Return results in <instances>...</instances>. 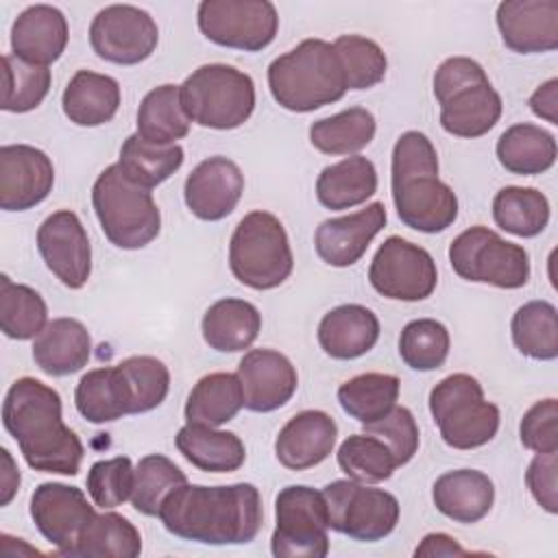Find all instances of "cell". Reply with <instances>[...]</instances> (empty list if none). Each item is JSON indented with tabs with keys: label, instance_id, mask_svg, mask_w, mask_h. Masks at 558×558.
<instances>
[{
	"label": "cell",
	"instance_id": "1",
	"mask_svg": "<svg viewBox=\"0 0 558 558\" xmlns=\"http://www.w3.org/2000/svg\"><path fill=\"white\" fill-rule=\"evenodd\" d=\"M163 527L203 545H246L262 530L264 508L255 484L229 486L183 484L174 488L159 510Z\"/></svg>",
	"mask_w": 558,
	"mask_h": 558
},
{
	"label": "cell",
	"instance_id": "2",
	"mask_svg": "<svg viewBox=\"0 0 558 558\" xmlns=\"http://www.w3.org/2000/svg\"><path fill=\"white\" fill-rule=\"evenodd\" d=\"M2 423L31 469L78 473L85 449L76 432L63 423L61 395L52 386L35 377L15 379L2 403Z\"/></svg>",
	"mask_w": 558,
	"mask_h": 558
},
{
	"label": "cell",
	"instance_id": "3",
	"mask_svg": "<svg viewBox=\"0 0 558 558\" xmlns=\"http://www.w3.org/2000/svg\"><path fill=\"white\" fill-rule=\"evenodd\" d=\"M390 187L399 220L414 231L440 233L458 218V196L438 179V153L421 131H405L397 137Z\"/></svg>",
	"mask_w": 558,
	"mask_h": 558
},
{
	"label": "cell",
	"instance_id": "4",
	"mask_svg": "<svg viewBox=\"0 0 558 558\" xmlns=\"http://www.w3.org/2000/svg\"><path fill=\"white\" fill-rule=\"evenodd\" d=\"M275 102L294 113H310L338 102L347 94L344 70L333 44L310 37L268 65Z\"/></svg>",
	"mask_w": 558,
	"mask_h": 558
},
{
	"label": "cell",
	"instance_id": "5",
	"mask_svg": "<svg viewBox=\"0 0 558 558\" xmlns=\"http://www.w3.org/2000/svg\"><path fill=\"white\" fill-rule=\"evenodd\" d=\"M92 207L105 238L118 248H144L161 231V211L150 190L126 179L118 163L107 166L96 177Z\"/></svg>",
	"mask_w": 558,
	"mask_h": 558
},
{
	"label": "cell",
	"instance_id": "6",
	"mask_svg": "<svg viewBox=\"0 0 558 558\" xmlns=\"http://www.w3.org/2000/svg\"><path fill=\"white\" fill-rule=\"evenodd\" d=\"M229 268L246 288H279L294 268V255L283 222L264 209L248 211L231 233Z\"/></svg>",
	"mask_w": 558,
	"mask_h": 558
},
{
	"label": "cell",
	"instance_id": "7",
	"mask_svg": "<svg viewBox=\"0 0 558 558\" xmlns=\"http://www.w3.org/2000/svg\"><path fill=\"white\" fill-rule=\"evenodd\" d=\"M179 92L190 122L205 129H238L255 109L253 78L227 63H205L196 68L179 85Z\"/></svg>",
	"mask_w": 558,
	"mask_h": 558
},
{
	"label": "cell",
	"instance_id": "8",
	"mask_svg": "<svg viewBox=\"0 0 558 558\" xmlns=\"http://www.w3.org/2000/svg\"><path fill=\"white\" fill-rule=\"evenodd\" d=\"M429 414L447 447L469 451L490 442L499 429V408L484 399L482 384L469 373L440 379L429 392Z\"/></svg>",
	"mask_w": 558,
	"mask_h": 558
},
{
	"label": "cell",
	"instance_id": "9",
	"mask_svg": "<svg viewBox=\"0 0 558 558\" xmlns=\"http://www.w3.org/2000/svg\"><path fill=\"white\" fill-rule=\"evenodd\" d=\"M449 264L460 279L504 290L523 288L530 279L527 251L484 225L469 227L453 238Z\"/></svg>",
	"mask_w": 558,
	"mask_h": 558
},
{
	"label": "cell",
	"instance_id": "10",
	"mask_svg": "<svg viewBox=\"0 0 558 558\" xmlns=\"http://www.w3.org/2000/svg\"><path fill=\"white\" fill-rule=\"evenodd\" d=\"M329 514L323 490L292 484L275 497L270 551L277 558H325L329 554Z\"/></svg>",
	"mask_w": 558,
	"mask_h": 558
},
{
	"label": "cell",
	"instance_id": "11",
	"mask_svg": "<svg viewBox=\"0 0 558 558\" xmlns=\"http://www.w3.org/2000/svg\"><path fill=\"white\" fill-rule=\"evenodd\" d=\"M329 530L353 541L375 543L392 534L399 523V501L384 488H371L355 480H333L323 488Z\"/></svg>",
	"mask_w": 558,
	"mask_h": 558
},
{
	"label": "cell",
	"instance_id": "12",
	"mask_svg": "<svg viewBox=\"0 0 558 558\" xmlns=\"http://www.w3.org/2000/svg\"><path fill=\"white\" fill-rule=\"evenodd\" d=\"M196 22L211 44L244 52L268 48L279 31V13L268 0H203Z\"/></svg>",
	"mask_w": 558,
	"mask_h": 558
},
{
	"label": "cell",
	"instance_id": "13",
	"mask_svg": "<svg viewBox=\"0 0 558 558\" xmlns=\"http://www.w3.org/2000/svg\"><path fill=\"white\" fill-rule=\"evenodd\" d=\"M368 281L386 299L414 303L432 296L438 270L434 257L423 246L390 235L381 242L368 266Z\"/></svg>",
	"mask_w": 558,
	"mask_h": 558
},
{
	"label": "cell",
	"instance_id": "14",
	"mask_svg": "<svg viewBox=\"0 0 558 558\" xmlns=\"http://www.w3.org/2000/svg\"><path fill=\"white\" fill-rule=\"evenodd\" d=\"M92 50L116 65L146 61L159 44V26L148 11L133 4H109L89 24Z\"/></svg>",
	"mask_w": 558,
	"mask_h": 558
},
{
	"label": "cell",
	"instance_id": "15",
	"mask_svg": "<svg viewBox=\"0 0 558 558\" xmlns=\"http://www.w3.org/2000/svg\"><path fill=\"white\" fill-rule=\"evenodd\" d=\"M94 517V506L76 486L44 482L31 495V519L39 534L54 545L61 556H70Z\"/></svg>",
	"mask_w": 558,
	"mask_h": 558
},
{
	"label": "cell",
	"instance_id": "16",
	"mask_svg": "<svg viewBox=\"0 0 558 558\" xmlns=\"http://www.w3.org/2000/svg\"><path fill=\"white\" fill-rule=\"evenodd\" d=\"M37 251L46 268L70 290H81L92 275V244L72 209L52 211L37 229Z\"/></svg>",
	"mask_w": 558,
	"mask_h": 558
},
{
	"label": "cell",
	"instance_id": "17",
	"mask_svg": "<svg viewBox=\"0 0 558 558\" xmlns=\"http://www.w3.org/2000/svg\"><path fill=\"white\" fill-rule=\"evenodd\" d=\"M54 185L50 157L31 144H4L0 148V207L26 211L48 198Z\"/></svg>",
	"mask_w": 558,
	"mask_h": 558
},
{
	"label": "cell",
	"instance_id": "18",
	"mask_svg": "<svg viewBox=\"0 0 558 558\" xmlns=\"http://www.w3.org/2000/svg\"><path fill=\"white\" fill-rule=\"evenodd\" d=\"M244 174L240 166L222 155L203 159L185 179L183 198L187 209L205 222L227 218L240 203Z\"/></svg>",
	"mask_w": 558,
	"mask_h": 558
},
{
	"label": "cell",
	"instance_id": "19",
	"mask_svg": "<svg viewBox=\"0 0 558 558\" xmlns=\"http://www.w3.org/2000/svg\"><path fill=\"white\" fill-rule=\"evenodd\" d=\"M244 408L251 412H275L283 408L299 386L294 364L275 349H251L238 364Z\"/></svg>",
	"mask_w": 558,
	"mask_h": 558
},
{
	"label": "cell",
	"instance_id": "20",
	"mask_svg": "<svg viewBox=\"0 0 558 558\" xmlns=\"http://www.w3.org/2000/svg\"><path fill=\"white\" fill-rule=\"evenodd\" d=\"M386 220L388 214L379 201L349 216L327 218L314 233L316 255L333 268L353 266L362 259L375 235L386 227Z\"/></svg>",
	"mask_w": 558,
	"mask_h": 558
},
{
	"label": "cell",
	"instance_id": "21",
	"mask_svg": "<svg viewBox=\"0 0 558 558\" xmlns=\"http://www.w3.org/2000/svg\"><path fill=\"white\" fill-rule=\"evenodd\" d=\"M495 20L504 46L512 52L536 54L558 48L556 0H504Z\"/></svg>",
	"mask_w": 558,
	"mask_h": 558
},
{
	"label": "cell",
	"instance_id": "22",
	"mask_svg": "<svg viewBox=\"0 0 558 558\" xmlns=\"http://www.w3.org/2000/svg\"><path fill=\"white\" fill-rule=\"evenodd\" d=\"M338 440L336 421L323 410L294 414L275 438V456L290 471H305L329 458Z\"/></svg>",
	"mask_w": 558,
	"mask_h": 558
},
{
	"label": "cell",
	"instance_id": "23",
	"mask_svg": "<svg viewBox=\"0 0 558 558\" xmlns=\"http://www.w3.org/2000/svg\"><path fill=\"white\" fill-rule=\"evenodd\" d=\"M70 28L65 15L52 4L26 7L11 26V54L48 68L68 46Z\"/></svg>",
	"mask_w": 558,
	"mask_h": 558
},
{
	"label": "cell",
	"instance_id": "24",
	"mask_svg": "<svg viewBox=\"0 0 558 558\" xmlns=\"http://www.w3.org/2000/svg\"><path fill=\"white\" fill-rule=\"evenodd\" d=\"M379 318L360 303H344L329 310L318 323V344L333 360L366 355L379 340Z\"/></svg>",
	"mask_w": 558,
	"mask_h": 558
},
{
	"label": "cell",
	"instance_id": "25",
	"mask_svg": "<svg viewBox=\"0 0 558 558\" xmlns=\"http://www.w3.org/2000/svg\"><path fill=\"white\" fill-rule=\"evenodd\" d=\"M92 336L76 318H52L33 340V362L50 377H65L87 366Z\"/></svg>",
	"mask_w": 558,
	"mask_h": 558
},
{
	"label": "cell",
	"instance_id": "26",
	"mask_svg": "<svg viewBox=\"0 0 558 558\" xmlns=\"http://www.w3.org/2000/svg\"><path fill=\"white\" fill-rule=\"evenodd\" d=\"M432 499L440 514L456 523L482 521L495 504L493 480L477 469H456L436 477Z\"/></svg>",
	"mask_w": 558,
	"mask_h": 558
},
{
	"label": "cell",
	"instance_id": "27",
	"mask_svg": "<svg viewBox=\"0 0 558 558\" xmlns=\"http://www.w3.org/2000/svg\"><path fill=\"white\" fill-rule=\"evenodd\" d=\"M74 405L78 414L94 425L135 414L133 395L120 364L87 371L76 384Z\"/></svg>",
	"mask_w": 558,
	"mask_h": 558
},
{
	"label": "cell",
	"instance_id": "28",
	"mask_svg": "<svg viewBox=\"0 0 558 558\" xmlns=\"http://www.w3.org/2000/svg\"><path fill=\"white\" fill-rule=\"evenodd\" d=\"M120 83L109 74L78 70L65 85L61 107L76 126H100L113 120L120 109Z\"/></svg>",
	"mask_w": 558,
	"mask_h": 558
},
{
	"label": "cell",
	"instance_id": "29",
	"mask_svg": "<svg viewBox=\"0 0 558 558\" xmlns=\"http://www.w3.org/2000/svg\"><path fill=\"white\" fill-rule=\"evenodd\" d=\"M174 445L192 466L205 473H233L246 460V447L235 432L209 425L185 423L177 432Z\"/></svg>",
	"mask_w": 558,
	"mask_h": 558
},
{
	"label": "cell",
	"instance_id": "30",
	"mask_svg": "<svg viewBox=\"0 0 558 558\" xmlns=\"http://www.w3.org/2000/svg\"><path fill=\"white\" fill-rule=\"evenodd\" d=\"M203 340L218 353L251 349L262 331L259 310L244 299H220L207 307L201 320Z\"/></svg>",
	"mask_w": 558,
	"mask_h": 558
},
{
	"label": "cell",
	"instance_id": "31",
	"mask_svg": "<svg viewBox=\"0 0 558 558\" xmlns=\"http://www.w3.org/2000/svg\"><path fill=\"white\" fill-rule=\"evenodd\" d=\"M377 192V170L368 157L351 155L325 166L316 179V198L323 207L342 211L357 207Z\"/></svg>",
	"mask_w": 558,
	"mask_h": 558
},
{
	"label": "cell",
	"instance_id": "32",
	"mask_svg": "<svg viewBox=\"0 0 558 558\" xmlns=\"http://www.w3.org/2000/svg\"><path fill=\"white\" fill-rule=\"evenodd\" d=\"M501 109V96L490 81L477 83L460 89L440 105V126L456 137H482L499 122Z\"/></svg>",
	"mask_w": 558,
	"mask_h": 558
},
{
	"label": "cell",
	"instance_id": "33",
	"mask_svg": "<svg viewBox=\"0 0 558 558\" xmlns=\"http://www.w3.org/2000/svg\"><path fill=\"white\" fill-rule=\"evenodd\" d=\"M499 163L519 177L547 172L556 163V137L538 124L519 122L508 126L495 146Z\"/></svg>",
	"mask_w": 558,
	"mask_h": 558
},
{
	"label": "cell",
	"instance_id": "34",
	"mask_svg": "<svg viewBox=\"0 0 558 558\" xmlns=\"http://www.w3.org/2000/svg\"><path fill=\"white\" fill-rule=\"evenodd\" d=\"M244 408V392L238 375L233 373H209L201 377L187 395L185 421L196 425L218 427L235 418Z\"/></svg>",
	"mask_w": 558,
	"mask_h": 558
},
{
	"label": "cell",
	"instance_id": "35",
	"mask_svg": "<svg viewBox=\"0 0 558 558\" xmlns=\"http://www.w3.org/2000/svg\"><path fill=\"white\" fill-rule=\"evenodd\" d=\"M190 133V118L181 105V92L174 83L153 87L137 109V135L157 146L177 144Z\"/></svg>",
	"mask_w": 558,
	"mask_h": 558
},
{
	"label": "cell",
	"instance_id": "36",
	"mask_svg": "<svg viewBox=\"0 0 558 558\" xmlns=\"http://www.w3.org/2000/svg\"><path fill=\"white\" fill-rule=\"evenodd\" d=\"M377 131L375 116L366 107H349L310 126V144L325 155H355L366 148Z\"/></svg>",
	"mask_w": 558,
	"mask_h": 558
},
{
	"label": "cell",
	"instance_id": "37",
	"mask_svg": "<svg viewBox=\"0 0 558 558\" xmlns=\"http://www.w3.org/2000/svg\"><path fill=\"white\" fill-rule=\"evenodd\" d=\"M551 216L547 196L536 187L506 185L493 198L495 225L517 238H536Z\"/></svg>",
	"mask_w": 558,
	"mask_h": 558
},
{
	"label": "cell",
	"instance_id": "38",
	"mask_svg": "<svg viewBox=\"0 0 558 558\" xmlns=\"http://www.w3.org/2000/svg\"><path fill=\"white\" fill-rule=\"evenodd\" d=\"M401 381L390 373H362L338 388L340 408L362 425L384 418L399 399Z\"/></svg>",
	"mask_w": 558,
	"mask_h": 558
},
{
	"label": "cell",
	"instance_id": "39",
	"mask_svg": "<svg viewBox=\"0 0 558 558\" xmlns=\"http://www.w3.org/2000/svg\"><path fill=\"white\" fill-rule=\"evenodd\" d=\"M140 554V530L118 512H102L85 527L70 558H137Z\"/></svg>",
	"mask_w": 558,
	"mask_h": 558
},
{
	"label": "cell",
	"instance_id": "40",
	"mask_svg": "<svg viewBox=\"0 0 558 558\" xmlns=\"http://www.w3.org/2000/svg\"><path fill=\"white\" fill-rule=\"evenodd\" d=\"M183 159L185 153L179 144L157 146L133 133L122 142L118 166L126 179L153 190L168 181L183 166Z\"/></svg>",
	"mask_w": 558,
	"mask_h": 558
},
{
	"label": "cell",
	"instance_id": "41",
	"mask_svg": "<svg viewBox=\"0 0 558 558\" xmlns=\"http://www.w3.org/2000/svg\"><path fill=\"white\" fill-rule=\"evenodd\" d=\"M512 342L525 357L551 362L558 357V310L549 301L523 303L510 320Z\"/></svg>",
	"mask_w": 558,
	"mask_h": 558
},
{
	"label": "cell",
	"instance_id": "42",
	"mask_svg": "<svg viewBox=\"0 0 558 558\" xmlns=\"http://www.w3.org/2000/svg\"><path fill=\"white\" fill-rule=\"evenodd\" d=\"M48 325V305L44 296L26 286L0 275V329L11 340H31Z\"/></svg>",
	"mask_w": 558,
	"mask_h": 558
},
{
	"label": "cell",
	"instance_id": "43",
	"mask_svg": "<svg viewBox=\"0 0 558 558\" xmlns=\"http://www.w3.org/2000/svg\"><path fill=\"white\" fill-rule=\"evenodd\" d=\"M340 471L360 484H379L392 477L397 460L388 445L371 434H353L338 447Z\"/></svg>",
	"mask_w": 558,
	"mask_h": 558
},
{
	"label": "cell",
	"instance_id": "44",
	"mask_svg": "<svg viewBox=\"0 0 558 558\" xmlns=\"http://www.w3.org/2000/svg\"><path fill=\"white\" fill-rule=\"evenodd\" d=\"M183 484H187V475L170 458L161 453H148L135 466L131 504L144 517H159L166 497Z\"/></svg>",
	"mask_w": 558,
	"mask_h": 558
},
{
	"label": "cell",
	"instance_id": "45",
	"mask_svg": "<svg viewBox=\"0 0 558 558\" xmlns=\"http://www.w3.org/2000/svg\"><path fill=\"white\" fill-rule=\"evenodd\" d=\"M50 70L15 54L2 57V111L26 113L37 109L50 92Z\"/></svg>",
	"mask_w": 558,
	"mask_h": 558
},
{
	"label": "cell",
	"instance_id": "46",
	"mask_svg": "<svg viewBox=\"0 0 558 558\" xmlns=\"http://www.w3.org/2000/svg\"><path fill=\"white\" fill-rule=\"evenodd\" d=\"M451 338L447 327L436 318L410 320L399 336V355L412 371H436L449 355Z\"/></svg>",
	"mask_w": 558,
	"mask_h": 558
},
{
	"label": "cell",
	"instance_id": "47",
	"mask_svg": "<svg viewBox=\"0 0 558 558\" xmlns=\"http://www.w3.org/2000/svg\"><path fill=\"white\" fill-rule=\"evenodd\" d=\"M333 50L342 63L347 89H371L384 81L388 59L377 41L364 35H340Z\"/></svg>",
	"mask_w": 558,
	"mask_h": 558
},
{
	"label": "cell",
	"instance_id": "48",
	"mask_svg": "<svg viewBox=\"0 0 558 558\" xmlns=\"http://www.w3.org/2000/svg\"><path fill=\"white\" fill-rule=\"evenodd\" d=\"M118 364L126 375L135 414L150 412L166 401L170 390V371L159 357L131 355Z\"/></svg>",
	"mask_w": 558,
	"mask_h": 558
},
{
	"label": "cell",
	"instance_id": "49",
	"mask_svg": "<svg viewBox=\"0 0 558 558\" xmlns=\"http://www.w3.org/2000/svg\"><path fill=\"white\" fill-rule=\"evenodd\" d=\"M85 484L94 506L111 510L131 499L135 486V466L129 456L98 460L89 466Z\"/></svg>",
	"mask_w": 558,
	"mask_h": 558
},
{
	"label": "cell",
	"instance_id": "50",
	"mask_svg": "<svg viewBox=\"0 0 558 558\" xmlns=\"http://www.w3.org/2000/svg\"><path fill=\"white\" fill-rule=\"evenodd\" d=\"M364 434L377 436L392 451L397 466L408 464L418 451L421 434L414 414L405 405H395L384 418L364 425Z\"/></svg>",
	"mask_w": 558,
	"mask_h": 558
},
{
	"label": "cell",
	"instance_id": "51",
	"mask_svg": "<svg viewBox=\"0 0 558 558\" xmlns=\"http://www.w3.org/2000/svg\"><path fill=\"white\" fill-rule=\"evenodd\" d=\"M521 445L534 453L558 451V401L554 397L536 401L519 423Z\"/></svg>",
	"mask_w": 558,
	"mask_h": 558
},
{
	"label": "cell",
	"instance_id": "52",
	"mask_svg": "<svg viewBox=\"0 0 558 558\" xmlns=\"http://www.w3.org/2000/svg\"><path fill=\"white\" fill-rule=\"evenodd\" d=\"M486 81H490V78L486 76L484 68L475 59L449 57L434 72V96H436L438 105H442L460 89L477 85V83H486Z\"/></svg>",
	"mask_w": 558,
	"mask_h": 558
},
{
	"label": "cell",
	"instance_id": "53",
	"mask_svg": "<svg viewBox=\"0 0 558 558\" xmlns=\"http://www.w3.org/2000/svg\"><path fill=\"white\" fill-rule=\"evenodd\" d=\"M558 456L536 453L525 471V484L534 501L549 514L558 512Z\"/></svg>",
	"mask_w": 558,
	"mask_h": 558
},
{
	"label": "cell",
	"instance_id": "54",
	"mask_svg": "<svg viewBox=\"0 0 558 558\" xmlns=\"http://www.w3.org/2000/svg\"><path fill=\"white\" fill-rule=\"evenodd\" d=\"M527 105L536 118H543L549 124H558V78L541 83L532 92Z\"/></svg>",
	"mask_w": 558,
	"mask_h": 558
},
{
	"label": "cell",
	"instance_id": "55",
	"mask_svg": "<svg viewBox=\"0 0 558 558\" xmlns=\"http://www.w3.org/2000/svg\"><path fill=\"white\" fill-rule=\"evenodd\" d=\"M466 549L445 532L427 534L414 549V556H464Z\"/></svg>",
	"mask_w": 558,
	"mask_h": 558
},
{
	"label": "cell",
	"instance_id": "56",
	"mask_svg": "<svg viewBox=\"0 0 558 558\" xmlns=\"http://www.w3.org/2000/svg\"><path fill=\"white\" fill-rule=\"evenodd\" d=\"M0 453H2V464H4L2 477H0V484H2V488H0V506H9V501L15 497L17 488H20V469L15 466V462H13V458H11L7 447H2Z\"/></svg>",
	"mask_w": 558,
	"mask_h": 558
}]
</instances>
